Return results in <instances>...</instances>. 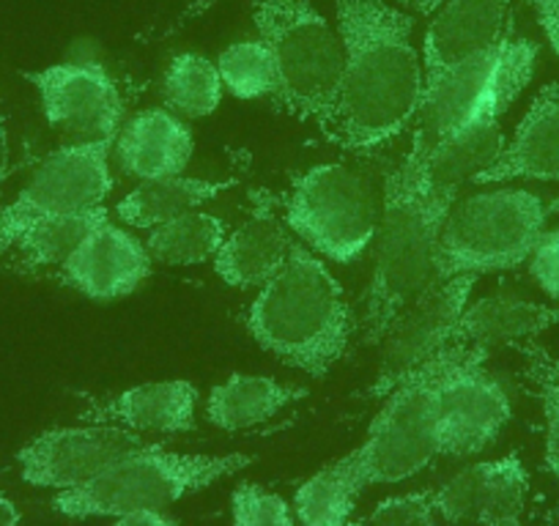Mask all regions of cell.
<instances>
[{"label": "cell", "instance_id": "obj_18", "mask_svg": "<svg viewBox=\"0 0 559 526\" xmlns=\"http://www.w3.org/2000/svg\"><path fill=\"white\" fill-rule=\"evenodd\" d=\"M152 275L146 244L118 225L105 223L61 266V277L91 299H121Z\"/></svg>", "mask_w": 559, "mask_h": 526}, {"label": "cell", "instance_id": "obj_11", "mask_svg": "<svg viewBox=\"0 0 559 526\" xmlns=\"http://www.w3.org/2000/svg\"><path fill=\"white\" fill-rule=\"evenodd\" d=\"M110 146L67 143L36 168L23 192L0 212V261L34 225L105 203L112 190Z\"/></svg>", "mask_w": 559, "mask_h": 526}, {"label": "cell", "instance_id": "obj_25", "mask_svg": "<svg viewBox=\"0 0 559 526\" xmlns=\"http://www.w3.org/2000/svg\"><path fill=\"white\" fill-rule=\"evenodd\" d=\"M230 187H236V179L212 181L192 179V176H159V179H146L143 184L134 187L118 203L116 214L132 228L152 230L168 219L195 212Z\"/></svg>", "mask_w": 559, "mask_h": 526}, {"label": "cell", "instance_id": "obj_39", "mask_svg": "<svg viewBox=\"0 0 559 526\" xmlns=\"http://www.w3.org/2000/svg\"><path fill=\"white\" fill-rule=\"evenodd\" d=\"M395 3L403 9V12H414L428 17V14H433L439 7H442L444 0H395Z\"/></svg>", "mask_w": 559, "mask_h": 526}, {"label": "cell", "instance_id": "obj_41", "mask_svg": "<svg viewBox=\"0 0 559 526\" xmlns=\"http://www.w3.org/2000/svg\"><path fill=\"white\" fill-rule=\"evenodd\" d=\"M546 212H548V217H551V214H559V198H554V201L548 203Z\"/></svg>", "mask_w": 559, "mask_h": 526}, {"label": "cell", "instance_id": "obj_17", "mask_svg": "<svg viewBox=\"0 0 559 526\" xmlns=\"http://www.w3.org/2000/svg\"><path fill=\"white\" fill-rule=\"evenodd\" d=\"M510 9L513 0H444L423 41L426 88L459 63L502 45L510 36Z\"/></svg>", "mask_w": 559, "mask_h": 526}, {"label": "cell", "instance_id": "obj_37", "mask_svg": "<svg viewBox=\"0 0 559 526\" xmlns=\"http://www.w3.org/2000/svg\"><path fill=\"white\" fill-rule=\"evenodd\" d=\"M112 526H179L174 518L163 513V510H140V513H129L116 518Z\"/></svg>", "mask_w": 559, "mask_h": 526}, {"label": "cell", "instance_id": "obj_20", "mask_svg": "<svg viewBox=\"0 0 559 526\" xmlns=\"http://www.w3.org/2000/svg\"><path fill=\"white\" fill-rule=\"evenodd\" d=\"M510 179L559 181V83L543 85L515 127L513 141L475 176L477 184Z\"/></svg>", "mask_w": 559, "mask_h": 526}, {"label": "cell", "instance_id": "obj_5", "mask_svg": "<svg viewBox=\"0 0 559 526\" xmlns=\"http://www.w3.org/2000/svg\"><path fill=\"white\" fill-rule=\"evenodd\" d=\"M255 455L168 453L163 444L140 450L72 491H58L52 510L67 518H121L140 510H165L190 493L252 466Z\"/></svg>", "mask_w": 559, "mask_h": 526}, {"label": "cell", "instance_id": "obj_4", "mask_svg": "<svg viewBox=\"0 0 559 526\" xmlns=\"http://www.w3.org/2000/svg\"><path fill=\"white\" fill-rule=\"evenodd\" d=\"M258 36L277 63V94L272 107L299 121L316 123L330 138L341 99V34L313 7V0H250Z\"/></svg>", "mask_w": 559, "mask_h": 526}, {"label": "cell", "instance_id": "obj_30", "mask_svg": "<svg viewBox=\"0 0 559 526\" xmlns=\"http://www.w3.org/2000/svg\"><path fill=\"white\" fill-rule=\"evenodd\" d=\"M223 85L239 99H272L277 94V63L261 39L239 41L225 47L217 61Z\"/></svg>", "mask_w": 559, "mask_h": 526}, {"label": "cell", "instance_id": "obj_38", "mask_svg": "<svg viewBox=\"0 0 559 526\" xmlns=\"http://www.w3.org/2000/svg\"><path fill=\"white\" fill-rule=\"evenodd\" d=\"M9 168H12V148H9L7 118H3V110H0V190L7 184Z\"/></svg>", "mask_w": 559, "mask_h": 526}, {"label": "cell", "instance_id": "obj_10", "mask_svg": "<svg viewBox=\"0 0 559 526\" xmlns=\"http://www.w3.org/2000/svg\"><path fill=\"white\" fill-rule=\"evenodd\" d=\"M488 351L450 340L437 379L439 455L469 458L491 447L513 417L504 386L486 370Z\"/></svg>", "mask_w": 559, "mask_h": 526}, {"label": "cell", "instance_id": "obj_3", "mask_svg": "<svg viewBox=\"0 0 559 526\" xmlns=\"http://www.w3.org/2000/svg\"><path fill=\"white\" fill-rule=\"evenodd\" d=\"M444 219L423 190V159L408 148L386 176L376 234V270L365 310L362 340L379 346L392 321L437 280V247Z\"/></svg>", "mask_w": 559, "mask_h": 526}, {"label": "cell", "instance_id": "obj_28", "mask_svg": "<svg viewBox=\"0 0 559 526\" xmlns=\"http://www.w3.org/2000/svg\"><path fill=\"white\" fill-rule=\"evenodd\" d=\"M362 493L359 482L354 480L346 458L324 466L313 477L299 486L294 504H297L299 524L302 526H359L352 524V510L357 497Z\"/></svg>", "mask_w": 559, "mask_h": 526}, {"label": "cell", "instance_id": "obj_27", "mask_svg": "<svg viewBox=\"0 0 559 526\" xmlns=\"http://www.w3.org/2000/svg\"><path fill=\"white\" fill-rule=\"evenodd\" d=\"M225 223L214 214L190 212L152 228L146 250L154 261L168 266H195L212 261L225 241Z\"/></svg>", "mask_w": 559, "mask_h": 526}, {"label": "cell", "instance_id": "obj_6", "mask_svg": "<svg viewBox=\"0 0 559 526\" xmlns=\"http://www.w3.org/2000/svg\"><path fill=\"white\" fill-rule=\"evenodd\" d=\"M548 212L526 190H491L450 208L437 247V280L515 270L535 252Z\"/></svg>", "mask_w": 559, "mask_h": 526}, {"label": "cell", "instance_id": "obj_15", "mask_svg": "<svg viewBox=\"0 0 559 526\" xmlns=\"http://www.w3.org/2000/svg\"><path fill=\"white\" fill-rule=\"evenodd\" d=\"M530 475L519 455L483 461L433 491L439 518L450 526H524Z\"/></svg>", "mask_w": 559, "mask_h": 526}, {"label": "cell", "instance_id": "obj_16", "mask_svg": "<svg viewBox=\"0 0 559 526\" xmlns=\"http://www.w3.org/2000/svg\"><path fill=\"white\" fill-rule=\"evenodd\" d=\"M504 41L480 52V56L469 58V61L459 63L442 80H437L431 88H426L412 127L414 154L426 159L428 154L437 152L450 135H455L464 123H469L477 116V110L486 105L488 94L497 83Z\"/></svg>", "mask_w": 559, "mask_h": 526}, {"label": "cell", "instance_id": "obj_36", "mask_svg": "<svg viewBox=\"0 0 559 526\" xmlns=\"http://www.w3.org/2000/svg\"><path fill=\"white\" fill-rule=\"evenodd\" d=\"M217 3H219V0H185V7L179 9V14H176L174 23L168 25L165 36L179 34V31H185L187 25L195 23V20H201L206 12H212V9L217 7Z\"/></svg>", "mask_w": 559, "mask_h": 526}, {"label": "cell", "instance_id": "obj_7", "mask_svg": "<svg viewBox=\"0 0 559 526\" xmlns=\"http://www.w3.org/2000/svg\"><path fill=\"white\" fill-rule=\"evenodd\" d=\"M442 354L412 370L386 395L365 442L343 455L362 491L368 486L408 480L439 455L437 379Z\"/></svg>", "mask_w": 559, "mask_h": 526}, {"label": "cell", "instance_id": "obj_26", "mask_svg": "<svg viewBox=\"0 0 559 526\" xmlns=\"http://www.w3.org/2000/svg\"><path fill=\"white\" fill-rule=\"evenodd\" d=\"M105 223V206L83 208V212L45 219V223L25 230L17 239V244L9 250L7 258L12 261V270L25 272V275H36V272L45 270H61L63 263L74 255V250Z\"/></svg>", "mask_w": 559, "mask_h": 526}, {"label": "cell", "instance_id": "obj_12", "mask_svg": "<svg viewBox=\"0 0 559 526\" xmlns=\"http://www.w3.org/2000/svg\"><path fill=\"white\" fill-rule=\"evenodd\" d=\"M477 275H459L433 280L386 330L381 346L379 373L368 386L370 398H386L412 370L426 364L450 346L469 304Z\"/></svg>", "mask_w": 559, "mask_h": 526}, {"label": "cell", "instance_id": "obj_29", "mask_svg": "<svg viewBox=\"0 0 559 526\" xmlns=\"http://www.w3.org/2000/svg\"><path fill=\"white\" fill-rule=\"evenodd\" d=\"M163 101L174 112L187 118H206L223 101L219 69L198 52H179L168 63L163 77Z\"/></svg>", "mask_w": 559, "mask_h": 526}, {"label": "cell", "instance_id": "obj_23", "mask_svg": "<svg viewBox=\"0 0 559 526\" xmlns=\"http://www.w3.org/2000/svg\"><path fill=\"white\" fill-rule=\"evenodd\" d=\"M557 324L559 308L499 291L466 304L453 340L491 354L497 346L513 348Z\"/></svg>", "mask_w": 559, "mask_h": 526}, {"label": "cell", "instance_id": "obj_1", "mask_svg": "<svg viewBox=\"0 0 559 526\" xmlns=\"http://www.w3.org/2000/svg\"><path fill=\"white\" fill-rule=\"evenodd\" d=\"M343 67L330 141L348 152H376L414 127L426 94L414 20L386 0H335Z\"/></svg>", "mask_w": 559, "mask_h": 526}, {"label": "cell", "instance_id": "obj_32", "mask_svg": "<svg viewBox=\"0 0 559 526\" xmlns=\"http://www.w3.org/2000/svg\"><path fill=\"white\" fill-rule=\"evenodd\" d=\"M234 502V526H294L292 510L277 493L245 482L230 497Z\"/></svg>", "mask_w": 559, "mask_h": 526}, {"label": "cell", "instance_id": "obj_14", "mask_svg": "<svg viewBox=\"0 0 559 526\" xmlns=\"http://www.w3.org/2000/svg\"><path fill=\"white\" fill-rule=\"evenodd\" d=\"M152 447L140 433L118 426L52 428L31 439L17 453L20 477L28 486L72 491L105 475L110 466Z\"/></svg>", "mask_w": 559, "mask_h": 526}, {"label": "cell", "instance_id": "obj_31", "mask_svg": "<svg viewBox=\"0 0 559 526\" xmlns=\"http://www.w3.org/2000/svg\"><path fill=\"white\" fill-rule=\"evenodd\" d=\"M524 359V379L535 390L546 420V469L559 477V357L540 343L524 340L513 346Z\"/></svg>", "mask_w": 559, "mask_h": 526}, {"label": "cell", "instance_id": "obj_34", "mask_svg": "<svg viewBox=\"0 0 559 526\" xmlns=\"http://www.w3.org/2000/svg\"><path fill=\"white\" fill-rule=\"evenodd\" d=\"M530 272L537 286L559 302V228L540 236L535 252L530 255Z\"/></svg>", "mask_w": 559, "mask_h": 526}, {"label": "cell", "instance_id": "obj_21", "mask_svg": "<svg viewBox=\"0 0 559 526\" xmlns=\"http://www.w3.org/2000/svg\"><path fill=\"white\" fill-rule=\"evenodd\" d=\"M294 244L292 230L274 214L272 203H261L234 234L225 236L214 255V272L234 288H258L283 270Z\"/></svg>", "mask_w": 559, "mask_h": 526}, {"label": "cell", "instance_id": "obj_19", "mask_svg": "<svg viewBox=\"0 0 559 526\" xmlns=\"http://www.w3.org/2000/svg\"><path fill=\"white\" fill-rule=\"evenodd\" d=\"M198 390L190 381H152L118 392L107 401L88 398L80 420L94 426H118L134 433H176L195 431Z\"/></svg>", "mask_w": 559, "mask_h": 526}, {"label": "cell", "instance_id": "obj_8", "mask_svg": "<svg viewBox=\"0 0 559 526\" xmlns=\"http://www.w3.org/2000/svg\"><path fill=\"white\" fill-rule=\"evenodd\" d=\"M535 63V41L510 34L504 41L497 83H493L486 105L477 110V116L469 123H464L455 135H450L437 152L428 154L426 159L417 154L423 159V190H426L431 208L442 219H448L450 208L455 206L461 187L466 181H475V176L483 174L502 154V118L532 80Z\"/></svg>", "mask_w": 559, "mask_h": 526}, {"label": "cell", "instance_id": "obj_22", "mask_svg": "<svg viewBox=\"0 0 559 526\" xmlns=\"http://www.w3.org/2000/svg\"><path fill=\"white\" fill-rule=\"evenodd\" d=\"M195 141L185 121L168 110H143L129 118L116 138V157L138 179L181 176L190 165Z\"/></svg>", "mask_w": 559, "mask_h": 526}, {"label": "cell", "instance_id": "obj_2", "mask_svg": "<svg viewBox=\"0 0 559 526\" xmlns=\"http://www.w3.org/2000/svg\"><path fill=\"white\" fill-rule=\"evenodd\" d=\"M252 340L288 368L321 379L352 348L357 319L337 277L297 241L245 315Z\"/></svg>", "mask_w": 559, "mask_h": 526}, {"label": "cell", "instance_id": "obj_24", "mask_svg": "<svg viewBox=\"0 0 559 526\" xmlns=\"http://www.w3.org/2000/svg\"><path fill=\"white\" fill-rule=\"evenodd\" d=\"M308 395L305 386L286 384L272 375L234 373L212 390L206 401V420L219 431H247L263 426Z\"/></svg>", "mask_w": 559, "mask_h": 526}, {"label": "cell", "instance_id": "obj_13", "mask_svg": "<svg viewBox=\"0 0 559 526\" xmlns=\"http://www.w3.org/2000/svg\"><path fill=\"white\" fill-rule=\"evenodd\" d=\"M41 99L47 123L67 143H112L123 127V91L96 61L56 63L25 72Z\"/></svg>", "mask_w": 559, "mask_h": 526}, {"label": "cell", "instance_id": "obj_40", "mask_svg": "<svg viewBox=\"0 0 559 526\" xmlns=\"http://www.w3.org/2000/svg\"><path fill=\"white\" fill-rule=\"evenodd\" d=\"M23 515H20V507L7 497L0 493V526H20Z\"/></svg>", "mask_w": 559, "mask_h": 526}, {"label": "cell", "instance_id": "obj_9", "mask_svg": "<svg viewBox=\"0 0 559 526\" xmlns=\"http://www.w3.org/2000/svg\"><path fill=\"white\" fill-rule=\"evenodd\" d=\"M379 219L381 206L370 181L341 163L305 170L286 195L288 228L337 263L365 255L379 234Z\"/></svg>", "mask_w": 559, "mask_h": 526}, {"label": "cell", "instance_id": "obj_35", "mask_svg": "<svg viewBox=\"0 0 559 526\" xmlns=\"http://www.w3.org/2000/svg\"><path fill=\"white\" fill-rule=\"evenodd\" d=\"M530 3L535 9L537 23H540L543 34H546L548 45L559 56V0H530Z\"/></svg>", "mask_w": 559, "mask_h": 526}, {"label": "cell", "instance_id": "obj_33", "mask_svg": "<svg viewBox=\"0 0 559 526\" xmlns=\"http://www.w3.org/2000/svg\"><path fill=\"white\" fill-rule=\"evenodd\" d=\"M439 521L433 491H414L384 499L370 513L368 526H439Z\"/></svg>", "mask_w": 559, "mask_h": 526}]
</instances>
